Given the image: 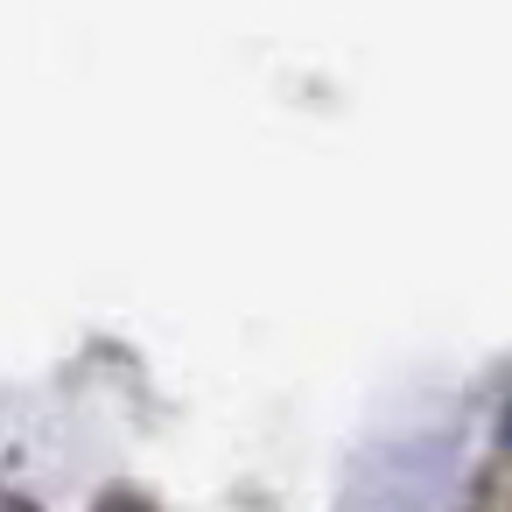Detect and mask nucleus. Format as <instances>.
Returning <instances> with one entry per match:
<instances>
[]
</instances>
